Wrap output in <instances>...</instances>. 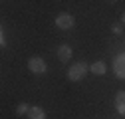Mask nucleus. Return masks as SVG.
<instances>
[{
  "label": "nucleus",
  "instance_id": "f257e3e1",
  "mask_svg": "<svg viewBox=\"0 0 125 119\" xmlns=\"http://www.w3.org/2000/svg\"><path fill=\"white\" fill-rule=\"evenodd\" d=\"M87 71H89V66L85 62H75L68 68V79L70 81H82L85 76H87Z\"/></svg>",
  "mask_w": 125,
  "mask_h": 119
},
{
  "label": "nucleus",
  "instance_id": "f03ea898",
  "mask_svg": "<svg viewBox=\"0 0 125 119\" xmlns=\"http://www.w3.org/2000/svg\"><path fill=\"white\" fill-rule=\"evenodd\" d=\"M28 69L32 71V73H36V76H40V73H46L48 66H46L44 58H40V56H32V58L28 60Z\"/></svg>",
  "mask_w": 125,
  "mask_h": 119
},
{
  "label": "nucleus",
  "instance_id": "7ed1b4c3",
  "mask_svg": "<svg viewBox=\"0 0 125 119\" xmlns=\"http://www.w3.org/2000/svg\"><path fill=\"white\" fill-rule=\"evenodd\" d=\"M113 73H115V78L125 79V52H121L113 58Z\"/></svg>",
  "mask_w": 125,
  "mask_h": 119
},
{
  "label": "nucleus",
  "instance_id": "20e7f679",
  "mask_svg": "<svg viewBox=\"0 0 125 119\" xmlns=\"http://www.w3.org/2000/svg\"><path fill=\"white\" fill-rule=\"evenodd\" d=\"M73 24H75V20H73L72 14H68V12H62V14L56 16V26L60 30H72Z\"/></svg>",
  "mask_w": 125,
  "mask_h": 119
},
{
  "label": "nucleus",
  "instance_id": "39448f33",
  "mask_svg": "<svg viewBox=\"0 0 125 119\" xmlns=\"http://www.w3.org/2000/svg\"><path fill=\"white\" fill-rule=\"evenodd\" d=\"M72 46L70 44H60V48H58V58H60V62L62 64H68L70 60H72Z\"/></svg>",
  "mask_w": 125,
  "mask_h": 119
},
{
  "label": "nucleus",
  "instance_id": "423d86ee",
  "mask_svg": "<svg viewBox=\"0 0 125 119\" xmlns=\"http://www.w3.org/2000/svg\"><path fill=\"white\" fill-rule=\"evenodd\" d=\"M113 101H115V111L119 115H125V91H123V89L115 93V99Z\"/></svg>",
  "mask_w": 125,
  "mask_h": 119
},
{
  "label": "nucleus",
  "instance_id": "0eeeda50",
  "mask_svg": "<svg viewBox=\"0 0 125 119\" xmlns=\"http://www.w3.org/2000/svg\"><path fill=\"white\" fill-rule=\"evenodd\" d=\"M89 71L91 73H95V76H105L107 73V66H105V62H93L91 66H89Z\"/></svg>",
  "mask_w": 125,
  "mask_h": 119
},
{
  "label": "nucleus",
  "instance_id": "6e6552de",
  "mask_svg": "<svg viewBox=\"0 0 125 119\" xmlns=\"http://www.w3.org/2000/svg\"><path fill=\"white\" fill-rule=\"evenodd\" d=\"M28 119H46V111L40 105H32L28 111Z\"/></svg>",
  "mask_w": 125,
  "mask_h": 119
},
{
  "label": "nucleus",
  "instance_id": "1a4fd4ad",
  "mask_svg": "<svg viewBox=\"0 0 125 119\" xmlns=\"http://www.w3.org/2000/svg\"><path fill=\"white\" fill-rule=\"evenodd\" d=\"M28 111H30L28 103H18V105H16V115H26Z\"/></svg>",
  "mask_w": 125,
  "mask_h": 119
},
{
  "label": "nucleus",
  "instance_id": "9d476101",
  "mask_svg": "<svg viewBox=\"0 0 125 119\" xmlns=\"http://www.w3.org/2000/svg\"><path fill=\"white\" fill-rule=\"evenodd\" d=\"M111 32H113V34H123V24H121V22H115V24L111 26Z\"/></svg>",
  "mask_w": 125,
  "mask_h": 119
},
{
  "label": "nucleus",
  "instance_id": "9b49d317",
  "mask_svg": "<svg viewBox=\"0 0 125 119\" xmlns=\"http://www.w3.org/2000/svg\"><path fill=\"white\" fill-rule=\"evenodd\" d=\"M0 46H2V48H6V36H4V30L0 32Z\"/></svg>",
  "mask_w": 125,
  "mask_h": 119
},
{
  "label": "nucleus",
  "instance_id": "f8f14e48",
  "mask_svg": "<svg viewBox=\"0 0 125 119\" xmlns=\"http://www.w3.org/2000/svg\"><path fill=\"white\" fill-rule=\"evenodd\" d=\"M121 24H123V28H125V12H123V16H121V20H119Z\"/></svg>",
  "mask_w": 125,
  "mask_h": 119
}]
</instances>
